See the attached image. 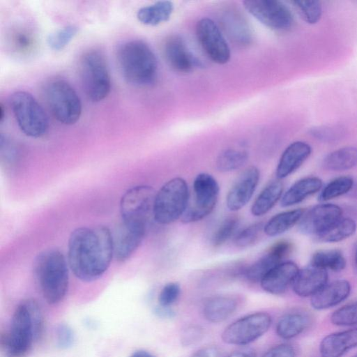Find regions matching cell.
I'll return each instance as SVG.
<instances>
[{
    "instance_id": "cell-28",
    "label": "cell",
    "mask_w": 357,
    "mask_h": 357,
    "mask_svg": "<svg viewBox=\"0 0 357 357\" xmlns=\"http://www.w3.org/2000/svg\"><path fill=\"white\" fill-rule=\"evenodd\" d=\"M283 184L279 180L270 182L258 195L251 206V213L254 216H262L267 213L281 199Z\"/></svg>"
},
{
    "instance_id": "cell-31",
    "label": "cell",
    "mask_w": 357,
    "mask_h": 357,
    "mask_svg": "<svg viewBox=\"0 0 357 357\" xmlns=\"http://www.w3.org/2000/svg\"><path fill=\"white\" fill-rule=\"evenodd\" d=\"M324 167L331 171H344L357 165V148L346 146L328 154L323 161Z\"/></svg>"
},
{
    "instance_id": "cell-45",
    "label": "cell",
    "mask_w": 357,
    "mask_h": 357,
    "mask_svg": "<svg viewBox=\"0 0 357 357\" xmlns=\"http://www.w3.org/2000/svg\"><path fill=\"white\" fill-rule=\"evenodd\" d=\"M261 357H296V351L291 344L282 343L270 348Z\"/></svg>"
},
{
    "instance_id": "cell-13",
    "label": "cell",
    "mask_w": 357,
    "mask_h": 357,
    "mask_svg": "<svg viewBox=\"0 0 357 357\" xmlns=\"http://www.w3.org/2000/svg\"><path fill=\"white\" fill-rule=\"evenodd\" d=\"M197 40L207 56L218 64H225L230 59L228 43L219 26L211 19H201L196 26Z\"/></svg>"
},
{
    "instance_id": "cell-24",
    "label": "cell",
    "mask_w": 357,
    "mask_h": 357,
    "mask_svg": "<svg viewBox=\"0 0 357 357\" xmlns=\"http://www.w3.org/2000/svg\"><path fill=\"white\" fill-rule=\"evenodd\" d=\"M8 45L12 53L20 58L33 54L37 48V38L34 31L26 26H16L8 36Z\"/></svg>"
},
{
    "instance_id": "cell-35",
    "label": "cell",
    "mask_w": 357,
    "mask_h": 357,
    "mask_svg": "<svg viewBox=\"0 0 357 357\" xmlns=\"http://www.w3.org/2000/svg\"><path fill=\"white\" fill-rule=\"evenodd\" d=\"M354 184V180L350 176H340L326 185L319 196V200L326 202L349 193Z\"/></svg>"
},
{
    "instance_id": "cell-18",
    "label": "cell",
    "mask_w": 357,
    "mask_h": 357,
    "mask_svg": "<svg viewBox=\"0 0 357 357\" xmlns=\"http://www.w3.org/2000/svg\"><path fill=\"white\" fill-rule=\"evenodd\" d=\"M259 171L255 166L248 167L241 174L226 197V204L230 211H238L249 202L259 183Z\"/></svg>"
},
{
    "instance_id": "cell-15",
    "label": "cell",
    "mask_w": 357,
    "mask_h": 357,
    "mask_svg": "<svg viewBox=\"0 0 357 357\" xmlns=\"http://www.w3.org/2000/svg\"><path fill=\"white\" fill-rule=\"evenodd\" d=\"M147 225L121 222L113 236L114 257L119 261L128 259L142 242Z\"/></svg>"
},
{
    "instance_id": "cell-16",
    "label": "cell",
    "mask_w": 357,
    "mask_h": 357,
    "mask_svg": "<svg viewBox=\"0 0 357 357\" xmlns=\"http://www.w3.org/2000/svg\"><path fill=\"white\" fill-rule=\"evenodd\" d=\"M291 250L292 244L289 241L275 243L262 257L245 269V278L252 282H260L268 271L284 261Z\"/></svg>"
},
{
    "instance_id": "cell-44",
    "label": "cell",
    "mask_w": 357,
    "mask_h": 357,
    "mask_svg": "<svg viewBox=\"0 0 357 357\" xmlns=\"http://www.w3.org/2000/svg\"><path fill=\"white\" fill-rule=\"evenodd\" d=\"M204 335L203 328L199 326H190L181 333V343L183 346L188 347L199 342Z\"/></svg>"
},
{
    "instance_id": "cell-17",
    "label": "cell",
    "mask_w": 357,
    "mask_h": 357,
    "mask_svg": "<svg viewBox=\"0 0 357 357\" xmlns=\"http://www.w3.org/2000/svg\"><path fill=\"white\" fill-rule=\"evenodd\" d=\"M165 59L169 67L180 73H188L202 66L201 62L190 52L184 40L178 35L169 36L163 45Z\"/></svg>"
},
{
    "instance_id": "cell-53",
    "label": "cell",
    "mask_w": 357,
    "mask_h": 357,
    "mask_svg": "<svg viewBox=\"0 0 357 357\" xmlns=\"http://www.w3.org/2000/svg\"><path fill=\"white\" fill-rule=\"evenodd\" d=\"M352 357H357V354L356 355H354V356H352Z\"/></svg>"
},
{
    "instance_id": "cell-32",
    "label": "cell",
    "mask_w": 357,
    "mask_h": 357,
    "mask_svg": "<svg viewBox=\"0 0 357 357\" xmlns=\"http://www.w3.org/2000/svg\"><path fill=\"white\" fill-rule=\"evenodd\" d=\"M356 230V224L354 220L341 218L314 237L320 242L335 243L352 236Z\"/></svg>"
},
{
    "instance_id": "cell-6",
    "label": "cell",
    "mask_w": 357,
    "mask_h": 357,
    "mask_svg": "<svg viewBox=\"0 0 357 357\" xmlns=\"http://www.w3.org/2000/svg\"><path fill=\"white\" fill-rule=\"evenodd\" d=\"M189 198L188 186L183 178L175 177L167 181L155 196L154 220L160 225H169L181 218Z\"/></svg>"
},
{
    "instance_id": "cell-1",
    "label": "cell",
    "mask_w": 357,
    "mask_h": 357,
    "mask_svg": "<svg viewBox=\"0 0 357 357\" xmlns=\"http://www.w3.org/2000/svg\"><path fill=\"white\" fill-rule=\"evenodd\" d=\"M114 257L113 236L105 226L74 229L68 243V263L76 278L84 282L100 278Z\"/></svg>"
},
{
    "instance_id": "cell-29",
    "label": "cell",
    "mask_w": 357,
    "mask_h": 357,
    "mask_svg": "<svg viewBox=\"0 0 357 357\" xmlns=\"http://www.w3.org/2000/svg\"><path fill=\"white\" fill-rule=\"evenodd\" d=\"M174 10V5L169 1H160L139 9L138 20L143 24L157 26L169 20Z\"/></svg>"
},
{
    "instance_id": "cell-33",
    "label": "cell",
    "mask_w": 357,
    "mask_h": 357,
    "mask_svg": "<svg viewBox=\"0 0 357 357\" xmlns=\"http://www.w3.org/2000/svg\"><path fill=\"white\" fill-rule=\"evenodd\" d=\"M312 266L322 269L338 272L347 264L346 259L340 250H321L315 252L311 259Z\"/></svg>"
},
{
    "instance_id": "cell-41",
    "label": "cell",
    "mask_w": 357,
    "mask_h": 357,
    "mask_svg": "<svg viewBox=\"0 0 357 357\" xmlns=\"http://www.w3.org/2000/svg\"><path fill=\"white\" fill-rule=\"evenodd\" d=\"M310 134L317 140L331 142L340 140L344 135V130L337 125L319 126L311 128Z\"/></svg>"
},
{
    "instance_id": "cell-20",
    "label": "cell",
    "mask_w": 357,
    "mask_h": 357,
    "mask_svg": "<svg viewBox=\"0 0 357 357\" xmlns=\"http://www.w3.org/2000/svg\"><path fill=\"white\" fill-rule=\"evenodd\" d=\"M357 347V328L332 333L325 336L319 344L321 357H342Z\"/></svg>"
},
{
    "instance_id": "cell-19",
    "label": "cell",
    "mask_w": 357,
    "mask_h": 357,
    "mask_svg": "<svg viewBox=\"0 0 357 357\" xmlns=\"http://www.w3.org/2000/svg\"><path fill=\"white\" fill-rule=\"evenodd\" d=\"M299 269L290 261H284L270 271L260 281L261 288L266 292L280 295L284 293L296 278Z\"/></svg>"
},
{
    "instance_id": "cell-2",
    "label": "cell",
    "mask_w": 357,
    "mask_h": 357,
    "mask_svg": "<svg viewBox=\"0 0 357 357\" xmlns=\"http://www.w3.org/2000/svg\"><path fill=\"white\" fill-rule=\"evenodd\" d=\"M44 330V319L40 305L34 299L22 301L15 308L10 329L2 340L8 357H24Z\"/></svg>"
},
{
    "instance_id": "cell-40",
    "label": "cell",
    "mask_w": 357,
    "mask_h": 357,
    "mask_svg": "<svg viewBox=\"0 0 357 357\" xmlns=\"http://www.w3.org/2000/svg\"><path fill=\"white\" fill-rule=\"evenodd\" d=\"M264 223L257 222L251 224L237 232L234 243L238 248H247L254 244L264 231Z\"/></svg>"
},
{
    "instance_id": "cell-5",
    "label": "cell",
    "mask_w": 357,
    "mask_h": 357,
    "mask_svg": "<svg viewBox=\"0 0 357 357\" xmlns=\"http://www.w3.org/2000/svg\"><path fill=\"white\" fill-rule=\"evenodd\" d=\"M84 91L92 102L105 99L111 90V76L105 54L99 49L85 52L79 62Z\"/></svg>"
},
{
    "instance_id": "cell-14",
    "label": "cell",
    "mask_w": 357,
    "mask_h": 357,
    "mask_svg": "<svg viewBox=\"0 0 357 357\" xmlns=\"http://www.w3.org/2000/svg\"><path fill=\"white\" fill-rule=\"evenodd\" d=\"M342 213L337 205L319 204L303 215L298 222V229L303 234L315 236L341 218Z\"/></svg>"
},
{
    "instance_id": "cell-50",
    "label": "cell",
    "mask_w": 357,
    "mask_h": 357,
    "mask_svg": "<svg viewBox=\"0 0 357 357\" xmlns=\"http://www.w3.org/2000/svg\"><path fill=\"white\" fill-rule=\"evenodd\" d=\"M348 195L352 198L357 199V181L356 182L354 181L353 186Z\"/></svg>"
},
{
    "instance_id": "cell-21",
    "label": "cell",
    "mask_w": 357,
    "mask_h": 357,
    "mask_svg": "<svg viewBox=\"0 0 357 357\" xmlns=\"http://www.w3.org/2000/svg\"><path fill=\"white\" fill-rule=\"evenodd\" d=\"M351 290V284L346 280H337L327 283L311 297V306L317 310L333 307L347 298Z\"/></svg>"
},
{
    "instance_id": "cell-39",
    "label": "cell",
    "mask_w": 357,
    "mask_h": 357,
    "mask_svg": "<svg viewBox=\"0 0 357 357\" xmlns=\"http://www.w3.org/2000/svg\"><path fill=\"white\" fill-rule=\"evenodd\" d=\"M77 31L78 29L75 25H68L61 28L49 35L47 44L53 50H62L75 36Z\"/></svg>"
},
{
    "instance_id": "cell-30",
    "label": "cell",
    "mask_w": 357,
    "mask_h": 357,
    "mask_svg": "<svg viewBox=\"0 0 357 357\" xmlns=\"http://www.w3.org/2000/svg\"><path fill=\"white\" fill-rule=\"evenodd\" d=\"M303 214L304 211L301 208L278 213L264 224V232L268 236H278L298 222Z\"/></svg>"
},
{
    "instance_id": "cell-25",
    "label": "cell",
    "mask_w": 357,
    "mask_h": 357,
    "mask_svg": "<svg viewBox=\"0 0 357 357\" xmlns=\"http://www.w3.org/2000/svg\"><path fill=\"white\" fill-rule=\"evenodd\" d=\"M322 187V181L315 176L303 178L296 181L282 196L283 207L297 204L309 196L317 192Z\"/></svg>"
},
{
    "instance_id": "cell-54",
    "label": "cell",
    "mask_w": 357,
    "mask_h": 357,
    "mask_svg": "<svg viewBox=\"0 0 357 357\" xmlns=\"http://www.w3.org/2000/svg\"><path fill=\"white\" fill-rule=\"evenodd\" d=\"M356 271H357V268H356Z\"/></svg>"
},
{
    "instance_id": "cell-42",
    "label": "cell",
    "mask_w": 357,
    "mask_h": 357,
    "mask_svg": "<svg viewBox=\"0 0 357 357\" xmlns=\"http://www.w3.org/2000/svg\"><path fill=\"white\" fill-rule=\"evenodd\" d=\"M181 293V287L176 282L166 284L160 291L158 296L159 305L170 307L178 299Z\"/></svg>"
},
{
    "instance_id": "cell-37",
    "label": "cell",
    "mask_w": 357,
    "mask_h": 357,
    "mask_svg": "<svg viewBox=\"0 0 357 357\" xmlns=\"http://www.w3.org/2000/svg\"><path fill=\"white\" fill-rule=\"evenodd\" d=\"M331 321L337 326H352L357 324V300L335 310Z\"/></svg>"
},
{
    "instance_id": "cell-52",
    "label": "cell",
    "mask_w": 357,
    "mask_h": 357,
    "mask_svg": "<svg viewBox=\"0 0 357 357\" xmlns=\"http://www.w3.org/2000/svg\"><path fill=\"white\" fill-rule=\"evenodd\" d=\"M354 261H355L356 266L357 268V248H356V250L355 255H354Z\"/></svg>"
},
{
    "instance_id": "cell-43",
    "label": "cell",
    "mask_w": 357,
    "mask_h": 357,
    "mask_svg": "<svg viewBox=\"0 0 357 357\" xmlns=\"http://www.w3.org/2000/svg\"><path fill=\"white\" fill-rule=\"evenodd\" d=\"M56 344L61 349H68L74 340V333L71 328L65 324H61L56 328Z\"/></svg>"
},
{
    "instance_id": "cell-8",
    "label": "cell",
    "mask_w": 357,
    "mask_h": 357,
    "mask_svg": "<svg viewBox=\"0 0 357 357\" xmlns=\"http://www.w3.org/2000/svg\"><path fill=\"white\" fill-rule=\"evenodd\" d=\"M10 102L17 126L25 135L38 138L46 134L49 128L47 116L31 93L16 91L11 95Z\"/></svg>"
},
{
    "instance_id": "cell-49",
    "label": "cell",
    "mask_w": 357,
    "mask_h": 357,
    "mask_svg": "<svg viewBox=\"0 0 357 357\" xmlns=\"http://www.w3.org/2000/svg\"><path fill=\"white\" fill-rule=\"evenodd\" d=\"M130 357H155L150 352L145 350H137L133 352Z\"/></svg>"
},
{
    "instance_id": "cell-38",
    "label": "cell",
    "mask_w": 357,
    "mask_h": 357,
    "mask_svg": "<svg viewBox=\"0 0 357 357\" xmlns=\"http://www.w3.org/2000/svg\"><path fill=\"white\" fill-rule=\"evenodd\" d=\"M240 224L238 218L232 216L225 219L218 227L212 236V244L218 247L225 243L234 234Z\"/></svg>"
},
{
    "instance_id": "cell-23",
    "label": "cell",
    "mask_w": 357,
    "mask_h": 357,
    "mask_svg": "<svg viewBox=\"0 0 357 357\" xmlns=\"http://www.w3.org/2000/svg\"><path fill=\"white\" fill-rule=\"evenodd\" d=\"M311 152V146L304 142L296 141L289 144L278 163L275 169L277 178H284L294 172L308 158Z\"/></svg>"
},
{
    "instance_id": "cell-7",
    "label": "cell",
    "mask_w": 357,
    "mask_h": 357,
    "mask_svg": "<svg viewBox=\"0 0 357 357\" xmlns=\"http://www.w3.org/2000/svg\"><path fill=\"white\" fill-rule=\"evenodd\" d=\"M45 98L54 117L65 125H73L82 114L81 100L65 79L54 78L49 80L44 88Z\"/></svg>"
},
{
    "instance_id": "cell-11",
    "label": "cell",
    "mask_w": 357,
    "mask_h": 357,
    "mask_svg": "<svg viewBox=\"0 0 357 357\" xmlns=\"http://www.w3.org/2000/svg\"><path fill=\"white\" fill-rule=\"evenodd\" d=\"M271 322V317L266 312L252 313L226 327L221 337L227 344L245 345L263 335L270 328Z\"/></svg>"
},
{
    "instance_id": "cell-26",
    "label": "cell",
    "mask_w": 357,
    "mask_h": 357,
    "mask_svg": "<svg viewBox=\"0 0 357 357\" xmlns=\"http://www.w3.org/2000/svg\"><path fill=\"white\" fill-rule=\"evenodd\" d=\"M238 302L229 296H217L208 299L203 306L205 319L211 323L222 322L236 310Z\"/></svg>"
},
{
    "instance_id": "cell-36",
    "label": "cell",
    "mask_w": 357,
    "mask_h": 357,
    "mask_svg": "<svg viewBox=\"0 0 357 357\" xmlns=\"http://www.w3.org/2000/svg\"><path fill=\"white\" fill-rule=\"evenodd\" d=\"M291 3L306 22L313 24L319 21L322 14V8L319 1H291Z\"/></svg>"
},
{
    "instance_id": "cell-34",
    "label": "cell",
    "mask_w": 357,
    "mask_h": 357,
    "mask_svg": "<svg viewBox=\"0 0 357 357\" xmlns=\"http://www.w3.org/2000/svg\"><path fill=\"white\" fill-rule=\"evenodd\" d=\"M248 158L243 150L228 149L222 151L216 159L217 169L222 172H232L243 166Z\"/></svg>"
},
{
    "instance_id": "cell-3",
    "label": "cell",
    "mask_w": 357,
    "mask_h": 357,
    "mask_svg": "<svg viewBox=\"0 0 357 357\" xmlns=\"http://www.w3.org/2000/svg\"><path fill=\"white\" fill-rule=\"evenodd\" d=\"M68 263L56 249L39 253L33 261V273L41 294L49 304H56L66 296L69 284Z\"/></svg>"
},
{
    "instance_id": "cell-47",
    "label": "cell",
    "mask_w": 357,
    "mask_h": 357,
    "mask_svg": "<svg viewBox=\"0 0 357 357\" xmlns=\"http://www.w3.org/2000/svg\"><path fill=\"white\" fill-rule=\"evenodd\" d=\"M155 313L161 317L171 318L175 315L174 311L170 307H163L159 305L155 309Z\"/></svg>"
},
{
    "instance_id": "cell-12",
    "label": "cell",
    "mask_w": 357,
    "mask_h": 357,
    "mask_svg": "<svg viewBox=\"0 0 357 357\" xmlns=\"http://www.w3.org/2000/svg\"><path fill=\"white\" fill-rule=\"evenodd\" d=\"M245 10L264 26L275 31L289 30L294 17L289 8L282 1L247 0L243 2Z\"/></svg>"
},
{
    "instance_id": "cell-22",
    "label": "cell",
    "mask_w": 357,
    "mask_h": 357,
    "mask_svg": "<svg viewBox=\"0 0 357 357\" xmlns=\"http://www.w3.org/2000/svg\"><path fill=\"white\" fill-rule=\"evenodd\" d=\"M328 278L326 270L311 266L298 271L291 287L301 297H312L327 284Z\"/></svg>"
},
{
    "instance_id": "cell-4",
    "label": "cell",
    "mask_w": 357,
    "mask_h": 357,
    "mask_svg": "<svg viewBox=\"0 0 357 357\" xmlns=\"http://www.w3.org/2000/svg\"><path fill=\"white\" fill-rule=\"evenodd\" d=\"M119 68L124 79L137 86L153 84L158 76V62L149 45L142 40L123 43L117 52Z\"/></svg>"
},
{
    "instance_id": "cell-51",
    "label": "cell",
    "mask_w": 357,
    "mask_h": 357,
    "mask_svg": "<svg viewBox=\"0 0 357 357\" xmlns=\"http://www.w3.org/2000/svg\"><path fill=\"white\" fill-rule=\"evenodd\" d=\"M5 110L3 108V105L1 104V108H0V121L3 122L4 118H5Z\"/></svg>"
},
{
    "instance_id": "cell-46",
    "label": "cell",
    "mask_w": 357,
    "mask_h": 357,
    "mask_svg": "<svg viewBox=\"0 0 357 357\" xmlns=\"http://www.w3.org/2000/svg\"><path fill=\"white\" fill-rule=\"evenodd\" d=\"M190 357H219V350L216 347L207 346L197 350Z\"/></svg>"
},
{
    "instance_id": "cell-9",
    "label": "cell",
    "mask_w": 357,
    "mask_h": 357,
    "mask_svg": "<svg viewBox=\"0 0 357 357\" xmlns=\"http://www.w3.org/2000/svg\"><path fill=\"white\" fill-rule=\"evenodd\" d=\"M193 199L188 203L183 215V223L199 221L208 216L215 208L220 187L216 179L207 173H200L193 181Z\"/></svg>"
},
{
    "instance_id": "cell-10",
    "label": "cell",
    "mask_w": 357,
    "mask_h": 357,
    "mask_svg": "<svg viewBox=\"0 0 357 357\" xmlns=\"http://www.w3.org/2000/svg\"><path fill=\"white\" fill-rule=\"evenodd\" d=\"M156 192L149 185H137L128 190L120 202L121 220L129 224L147 225L153 216Z\"/></svg>"
},
{
    "instance_id": "cell-48",
    "label": "cell",
    "mask_w": 357,
    "mask_h": 357,
    "mask_svg": "<svg viewBox=\"0 0 357 357\" xmlns=\"http://www.w3.org/2000/svg\"><path fill=\"white\" fill-rule=\"evenodd\" d=\"M227 357H257L255 351L251 349H242L231 352Z\"/></svg>"
},
{
    "instance_id": "cell-27",
    "label": "cell",
    "mask_w": 357,
    "mask_h": 357,
    "mask_svg": "<svg viewBox=\"0 0 357 357\" xmlns=\"http://www.w3.org/2000/svg\"><path fill=\"white\" fill-rule=\"evenodd\" d=\"M311 323L308 314L296 311L283 315L276 324L277 335L284 340H290L301 334Z\"/></svg>"
}]
</instances>
